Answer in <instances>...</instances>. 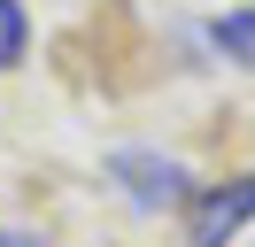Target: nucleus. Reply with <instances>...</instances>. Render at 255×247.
Segmentation results:
<instances>
[{
    "label": "nucleus",
    "mask_w": 255,
    "mask_h": 247,
    "mask_svg": "<svg viewBox=\"0 0 255 247\" xmlns=\"http://www.w3.org/2000/svg\"><path fill=\"white\" fill-rule=\"evenodd\" d=\"M248 216H255V170L186 201V247H224V240H240V224H248Z\"/></svg>",
    "instance_id": "f257e3e1"
},
{
    "label": "nucleus",
    "mask_w": 255,
    "mask_h": 247,
    "mask_svg": "<svg viewBox=\"0 0 255 247\" xmlns=\"http://www.w3.org/2000/svg\"><path fill=\"white\" fill-rule=\"evenodd\" d=\"M116 185H124L139 209H178V201H193V178L178 162H162V154H116Z\"/></svg>",
    "instance_id": "f03ea898"
},
{
    "label": "nucleus",
    "mask_w": 255,
    "mask_h": 247,
    "mask_svg": "<svg viewBox=\"0 0 255 247\" xmlns=\"http://www.w3.org/2000/svg\"><path fill=\"white\" fill-rule=\"evenodd\" d=\"M209 39H217V54H224V62L255 70V8H248V15H217V31H209Z\"/></svg>",
    "instance_id": "7ed1b4c3"
},
{
    "label": "nucleus",
    "mask_w": 255,
    "mask_h": 247,
    "mask_svg": "<svg viewBox=\"0 0 255 247\" xmlns=\"http://www.w3.org/2000/svg\"><path fill=\"white\" fill-rule=\"evenodd\" d=\"M23 39H31L23 0H0V70H16V62H23Z\"/></svg>",
    "instance_id": "20e7f679"
},
{
    "label": "nucleus",
    "mask_w": 255,
    "mask_h": 247,
    "mask_svg": "<svg viewBox=\"0 0 255 247\" xmlns=\"http://www.w3.org/2000/svg\"><path fill=\"white\" fill-rule=\"evenodd\" d=\"M0 247H8V240H0Z\"/></svg>",
    "instance_id": "39448f33"
}]
</instances>
